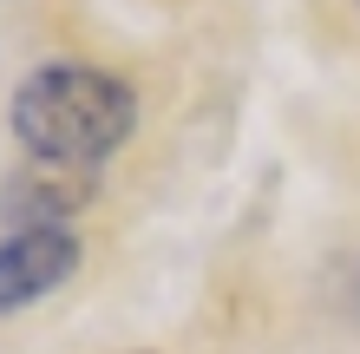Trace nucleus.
<instances>
[{
    "label": "nucleus",
    "mask_w": 360,
    "mask_h": 354,
    "mask_svg": "<svg viewBox=\"0 0 360 354\" xmlns=\"http://www.w3.org/2000/svg\"><path fill=\"white\" fill-rule=\"evenodd\" d=\"M98 197V171L92 164H53V158H27L13 164L0 184V223L7 230H72V217Z\"/></svg>",
    "instance_id": "nucleus-2"
},
{
    "label": "nucleus",
    "mask_w": 360,
    "mask_h": 354,
    "mask_svg": "<svg viewBox=\"0 0 360 354\" xmlns=\"http://www.w3.org/2000/svg\"><path fill=\"white\" fill-rule=\"evenodd\" d=\"M72 269H79L72 230H7L0 236V315L46 302L59 282H72Z\"/></svg>",
    "instance_id": "nucleus-3"
},
{
    "label": "nucleus",
    "mask_w": 360,
    "mask_h": 354,
    "mask_svg": "<svg viewBox=\"0 0 360 354\" xmlns=\"http://www.w3.org/2000/svg\"><path fill=\"white\" fill-rule=\"evenodd\" d=\"M341 276H347V289H354L347 308H360V256H341Z\"/></svg>",
    "instance_id": "nucleus-4"
},
{
    "label": "nucleus",
    "mask_w": 360,
    "mask_h": 354,
    "mask_svg": "<svg viewBox=\"0 0 360 354\" xmlns=\"http://www.w3.org/2000/svg\"><path fill=\"white\" fill-rule=\"evenodd\" d=\"M13 138L27 144V158H53V164H98L131 138L138 125V92L105 66H79V59H53L33 66L13 86Z\"/></svg>",
    "instance_id": "nucleus-1"
}]
</instances>
